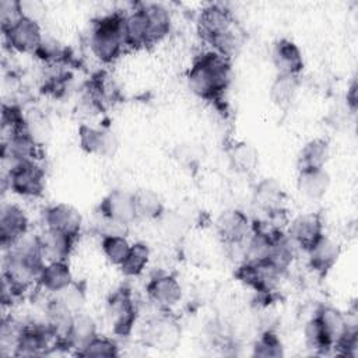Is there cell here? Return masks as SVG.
<instances>
[{
  "label": "cell",
  "instance_id": "cell-1",
  "mask_svg": "<svg viewBox=\"0 0 358 358\" xmlns=\"http://www.w3.org/2000/svg\"><path fill=\"white\" fill-rule=\"evenodd\" d=\"M231 80L228 57L217 52L200 55L187 73L190 90L207 101H217L227 90Z\"/></svg>",
  "mask_w": 358,
  "mask_h": 358
},
{
  "label": "cell",
  "instance_id": "cell-2",
  "mask_svg": "<svg viewBox=\"0 0 358 358\" xmlns=\"http://www.w3.org/2000/svg\"><path fill=\"white\" fill-rule=\"evenodd\" d=\"M199 32L214 52L229 57L238 46L235 21L228 8L221 4H210L199 15Z\"/></svg>",
  "mask_w": 358,
  "mask_h": 358
},
{
  "label": "cell",
  "instance_id": "cell-3",
  "mask_svg": "<svg viewBox=\"0 0 358 358\" xmlns=\"http://www.w3.org/2000/svg\"><path fill=\"white\" fill-rule=\"evenodd\" d=\"M123 21L124 15L113 13L99 18L94 24L91 34V49L101 62H113L126 46L123 36Z\"/></svg>",
  "mask_w": 358,
  "mask_h": 358
},
{
  "label": "cell",
  "instance_id": "cell-4",
  "mask_svg": "<svg viewBox=\"0 0 358 358\" xmlns=\"http://www.w3.org/2000/svg\"><path fill=\"white\" fill-rule=\"evenodd\" d=\"M7 180L14 193L25 197H36L43 192L45 172L34 159L18 161L11 164Z\"/></svg>",
  "mask_w": 358,
  "mask_h": 358
},
{
  "label": "cell",
  "instance_id": "cell-5",
  "mask_svg": "<svg viewBox=\"0 0 358 358\" xmlns=\"http://www.w3.org/2000/svg\"><path fill=\"white\" fill-rule=\"evenodd\" d=\"M106 315L113 331L127 336L136 322V306L127 289H119L110 295L106 303Z\"/></svg>",
  "mask_w": 358,
  "mask_h": 358
},
{
  "label": "cell",
  "instance_id": "cell-6",
  "mask_svg": "<svg viewBox=\"0 0 358 358\" xmlns=\"http://www.w3.org/2000/svg\"><path fill=\"white\" fill-rule=\"evenodd\" d=\"M43 221H45L46 229L57 231L69 236L77 238L81 229L83 217L78 213V210L74 208L73 206L59 203L48 207L43 211Z\"/></svg>",
  "mask_w": 358,
  "mask_h": 358
},
{
  "label": "cell",
  "instance_id": "cell-7",
  "mask_svg": "<svg viewBox=\"0 0 358 358\" xmlns=\"http://www.w3.org/2000/svg\"><path fill=\"white\" fill-rule=\"evenodd\" d=\"M289 239L306 252L323 236L322 217L316 213H306L295 217L288 229Z\"/></svg>",
  "mask_w": 358,
  "mask_h": 358
},
{
  "label": "cell",
  "instance_id": "cell-8",
  "mask_svg": "<svg viewBox=\"0 0 358 358\" xmlns=\"http://www.w3.org/2000/svg\"><path fill=\"white\" fill-rule=\"evenodd\" d=\"M28 231V218L15 204H3L0 211V242L4 250Z\"/></svg>",
  "mask_w": 358,
  "mask_h": 358
},
{
  "label": "cell",
  "instance_id": "cell-9",
  "mask_svg": "<svg viewBox=\"0 0 358 358\" xmlns=\"http://www.w3.org/2000/svg\"><path fill=\"white\" fill-rule=\"evenodd\" d=\"M215 227L221 239L228 245H239L245 242L250 232V222L248 215L236 208L221 213L217 218Z\"/></svg>",
  "mask_w": 358,
  "mask_h": 358
},
{
  "label": "cell",
  "instance_id": "cell-10",
  "mask_svg": "<svg viewBox=\"0 0 358 358\" xmlns=\"http://www.w3.org/2000/svg\"><path fill=\"white\" fill-rule=\"evenodd\" d=\"M3 34L8 45L22 53H35L43 38L39 24L28 18H21L15 25L3 31Z\"/></svg>",
  "mask_w": 358,
  "mask_h": 358
},
{
  "label": "cell",
  "instance_id": "cell-11",
  "mask_svg": "<svg viewBox=\"0 0 358 358\" xmlns=\"http://www.w3.org/2000/svg\"><path fill=\"white\" fill-rule=\"evenodd\" d=\"M273 64L280 76H298L303 69V57L299 48L289 39H278L271 52Z\"/></svg>",
  "mask_w": 358,
  "mask_h": 358
},
{
  "label": "cell",
  "instance_id": "cell-12",
  "mask_svg": "<svg viewBox=\"0 0 358 358\" xmlns=\"http://www.w3.org/2000/svg\"><path fill=\"white\" fill-rule=\"evenodd\" d=\"M99 210L102 217L117 220L124 224H130L137 218L136 210H134L133 193L122 189L109 192L101 201Z\"/></svg>",
  "mask_w": 358,
  "mask_h": 358
},
{
  "label": "cell",
  "instance_id": "cell-13",
  "mask_svg": "<svg viewBox=\"0 0 358 358\" xmlns=\"http://www.w3.org/2000/svg\"><path fill=\"white\" fill-rule=\"evenodd\" d=\"M80 145L84 151L98 154L103 157H112L117 150V138L109 130L94 129L87 124H81L78 129Z\"/></svg>",
  "mask_w": 358,
  "mask_h": 358
},
{
  "label": "cell",
  "instance_id": "cell-14",
  "mask_svg": "<svg viewBox=\"0 0 358 358\" xmlns=\"http://www.w3.org/2000/svg\"><path fill=\"white\" fill-rule=\"evenodd\" d=\"M148 298L159 308H171L182 298V287L179 281L169 274H158L147 285Z\"/></svg>",
  "mask_w": 358,
  "mask_h": 358
},
{
  "label": "cell",
  "instance_id": "cell-15",
  "mask_svg": "<svg viewBox=\"0 0 358 358\" xmlns=\"http://www.w3.org/2000/svg\"><path fill=\"white\" fill-rule=\"evenodd\" d=\"M144 343L154 347V348H175L179 340V329L176 327V323L171 322L169 319H154L151 320L144 333Z\"/></svg>",
  "mask_w": 358,
  "mask_h": 358
},
{
  "label": "cell",
  "instance_id": "cell-16",
  "mask_svg": "<svg viewBox=\"0 0 358 358\" xmlns=\"http://www.w3.org/2000/svg\"><path fill=\"white\" fill-rule=\"evenodd\" d=\"M50 337H56L53 331L48 327H24L20 341L17 344L14 355H41L45 354L46 348L49 347Z\"/></svg>",
  "mask_w": 358,
  "mask_h": 358
},
{
  "label": "cell",
  "instance_id": "cell-17",
  "mask_svg": "<svg viewBox=\"0 0 358 358\" xmlns=\"http://www.w3.org/2000/svg\"><path fill=\"white\" fill-rule=\"evenodd\" d=\"M284 199H285V194L281 185L273 178L262 179L255 186L253 201L260 210L266 213L282 210Z\"/></svg>",
  "mask_w": 358,
  "mask_h": 358
},
{
  "label": "cell",
  "instance_id": "cell-18",
  "mask_svg": "<svg viewBox=\"0 0 358 358\" xmlns=\"http://www.w3.org/2000/svg\"><path fill=\"white\" fill-rule=\"evenodd\" d=\"M74 239L76 238L69 236L66 234L46 229V232L42 236H39L41 252L45 262L66 260L71 252Z\"/></svg>",
  "mask_w": 358,
  "mask_h": 358
},
{
  "label": "cell",
  "instance_id": "cell-19",
  "mask_svg": "<svg viewBox=\"0 0 358 358\" xmlns=\"http://www.w3.org/2000/svg\"><path fill=\"white\" fill-rule=\"evenodd\" d=\"M331 347H334L350 330L343 313L331 306H322L315 316Z\"/></svg>",
  "mask_w": 358,
  "mask_h": 358
},
{
  "label": "cell",
  "instance_id": "cell-20",
  "mask_svg": "<svg viewBox=\"0 0 358 358\" xmlns=\"http://www.w3.org/2000/svg\"><path fill=\"white\" fill-rule=\"evenodd\" d=\"M296 186L299 193L305 197L310 200H319L326 194L330 186V176L324 168L303 169L298 173Z\"/></svg>",
  "mask_w": 358,
  "mask_h": 358
},
{
  "label": "cell",
  "instance_id": "cell-21",
  "mask_svg": "<svg viewBox=\"0 0 358 358\" xmlns=\"http://www.w3.org/2000/svg\"><path fill=\"white\" fill-rule=\"evenodd\" d=\"M39 147L41 145L36 141H34L25 133V130H22L4 140L3 157L10 158L11 164L18 161H28V159L35 161Z\"/></svg>",
  "mask_w": 358,
  "mask_h": 358
},
{
  "label": "cell",
  "instance_id": "cell-22",
  "mask_svg": "<svg viewBox=\"0 0 358 358\" xmlns=\"http://www.w3.org/2000/svg\"><path fill=\"white\" fill-rule=\"evenodd\" d=\"M141 10L145 17L150 45L161 41L166 36L171 29V15L169 11L158 3H150L141 6Z\"/></svg>",
  "mask_w": 358,
  "mask_h": 358
},
{
  "label": "cell",
  "instance_id": "cell-23",
  "mask_svg": "<svg viewBox=\"0 0 358 358\" xmlns=\"http://www.w3.org/2000/svg\"><path fill=\"white\" fill-rule=\"evenodd\" d=\"M96 336V324L95 320L83 312H77L73 316L69 333L63 343L67 347L77 348L80 351L88 341H91Z\"/></svg>",
  "mask_w": 358,
  "mask_h": 358
},
{
  "label": "cell",
  "instance_id": "cell-24",
  "mask_svg": "<svg viewBox=\"0 0 358 358\" xmlns=\"http://www.w3.org/2000/svg\"><path fill=\"white\" fill-rule=\"evenodd\" d=\"M123 36L124 45L131 49H140L150 45L147 22L141 7L134 10L129 15H124Z\"/></svg>",
  "mask_w": 358,
  "mask_h": 358
},
{
  "label": "cell",
  "instance_id": "cell-25",
  "mask_svg": "<svg viewBox=\"0 0 358 358\" xmlns=\"http://www.w3.org/2000/svg\"><path fill=\"white\" fill-rule=\"evenodd\" d=\"M41 287L50 292H59L73 282V275L66 260L48 262L38 278Z\"/></svg>",
  "mask_w": 358,
  "mask_h": 358
},
{
  "label": "cell",
  "instance_id": "cell-26",
  "mask_svg": "<svg viewBox=\"0 0 358 358\" xmlns=\"http://www.w3.org/2000/svg\"><path fill=\"white\" fill-rule=\"evenodd\" d=\"M309 263L313 270L326 273L333 267L340 256V245L327 236H322L309 250Z\"/></svg>",
  "mask_w": 358,
  "mask_h": 358
},
{
  "label": "cell",
  "instance_id": "cell-27",
  "mask_svg": "<svg viewBox=\"0 0 358 358\" xmlns=\"http://www.w3.org/2000/svg\"><path fill=\"white\" fill-rule=\"evenodd\" d=\"M330 155L329 143L323 138L308 141L298 155V169H320L324 168Z\"/></svg>",
  "mask_w": 358,
  "mask_h": 358
},
{
  "label": "cell",
  "instance_id": "cell-28",
  "mask_svg": "<svg viewBox=\"0 0 358 358\" xmlns=\"http://www.w3.org/2000/svg\"><path fill=\"white\" fill-rule=\"evenodd\" d=\"M277 232H267L260 228L253 227V235L245 248V262L246 263H263L268 260L271 253L273 241Z\"/></svg>",
  "mask_w": 358,
  "mask_h": 358
},
{
  "label": "cell",
  "instance_id": "cell-29",
  "mask_svg": "<svg viewBox=\"0 0 358 358\" xmlns=\"http://www.w3.org/2000/svg\"><path fill=\"white\" fill-rule=\"evenodd\" d=\"M299 81L295 76H277L270 87V99L278 109H288L298 92Z\"/></svg>",
  "mask_w": 358,
  "mask_h": 358
},
{
  "label": "cell",
  "instance_id": "cell-30",
  "mask_svg": "<svg viewBox=\"0 0 358 358\" xmlns=\"http://www.w3.org/2000/svg\"><path fill=\"white\" fill-rule=\"evenodd\" d=\"M136 217L141 220L159 218L164 213V206L159 196L150 189H140L133 193Z\"/></svg>",
  "mask_w": 358,
  "mask_h": 358
},
{
  "label": "cell",
  "instance_id": "cell-31",
  "mask_svg": "<svg viewBox=\"0 0 358 358\" xmlns=\"http://www.w3.org/2000/svg\"><path fill=\"white\" fill-rule=\"evenodd\" d=\"M228 157L232 168L241 173L252 172L259 161L257 150L252 144L243 141L234 144L228 152Z\"/></svg>",
  "mask_w": 358,
  "mask_h": 358
},
{
  "label": "cell",
  "instance_id": "cell-32",
  "mask_svg": "<svg viewBox=\"0 0 358 358\" xmlns=\"http://www.w3.org/2000/svg\"><path fill=\"white\" fill-rule=\"evenodd\" d=\"M150 259V249L145 243L137 242L130 246L126 259L120 263V271L127 277L138 275L147 266Z\"/></svg>",
  "mask_w": 358,
  "mask_h": 358
},
{
  "label": "cell",
  "instance_id": "cell-33",
  "mask_svg": "<svg viewBox=\"0 0 358 358\" xmlns=\"http://www.w3.org/2000/svg\"><path fill=\"white\" fill-rule=\"evenodd\" d=\"M130 243L126 236H102V250L108 260L113 264L120 266V263L126 259Z\"/></svg>",
  "mask_w": 358,
  "mask_h": 358
},
{
  "label": "cell",
  "instance_id": "cell-34",
  "mask_svg": "<svg viewBox=\"0 0 358 358\" xmlns=\"http://www.w3.org/2000/svg\"><path fill=\"white\" fill-rule=\"evenodd\" d=\"M22 330H24V326L17 323L11 317L3 320L1 330H0V347H1L3 355L7 354L6 352L7 350L10 351V354L15 352V348H17V344L22 334Z\"/></svg>",
  "mask_w": 358,
  "mask_h": 358
},
{
  "label": "cell",
  "instance_id": "cell-35",
  "mask_svg": "<svg viewBox=\"0 0 358 358\" xmlns=\"http://www.w3.org/2000/svg\"><path fill=\"white\" fill-rule=\"evenodd\" d=\"M62 305H64L73 313L81 312L85 303V292L84 288L76 282H71L62 291L56 292V298Z\"/></svg>",
  "mask_w": 358,
  "mask_h": 358
},
{
  "label": "cell",
  "instance_id": "cell-36",
  "mask_svg": "<svg viewBox=\"0 0 358 358\" xmlns=\"http://www.w3.org/2000/svg\"><path fill=\"white\" fill-rule=\"evenodd\" d=\"M77 354L83 357H116L117 347L112 340L95 336L80 351H77Z\"/></svg>",
  "mask_w": 358,
  "mask_h": 358
},
{
  "label": "cell",
  "instance_id": "cell-37",
  "mask_svg": "<svg viewBox=\"0 0 358 358\" xmlns=\"http://www.w3.org/2000/svg\"><path fill=\"white\" fill-rule=\"evenodd\" d=\"M159 218H161V225L164 232L169 238H175V239L183 236L190 225V222L178 210L171 213H162Z\"/></svg>",
  "mask_w": 358,
  "mask_h": 358
},
{
  "label": "cell",
  "instance_id": "cell-38",
  "mask_svg": "<svg viewBox=\"0 0 358 358\" xmlns=\"http://www.w3.org/2000/svg\"><path fill=\"white\" fill-rule=\"evenodd\" d=\"M172 155L179 164L194 166L204 158V148L194 143H182L173 148Z\"/></svg>",
  "mask_w": 358,
  "mask_h": 358
},
{
  "label": "cell",
  "instance_id": "cell-39",
  "mask_svg": "<svg viewBox=\"0 0 358 358\" xmlns=\"http://www.w3.org/2000/svg\"><path fill=\"white\" fill-rule=\"evenodd\" d=\"M253 355L256 357H281L284 355L280 338L271 333L266 331L255 344Z\"/></svg>",
  "mask_w": 358,
  "mask_h": 358
},
{
  "label": "cell",
  "instance_id": "cell-40",
  "mask_svg": "<svg viewBox=\"0 0 358 358\" xmlns=\"http://www.w3.org/2000/svg\"><path fill=\"white\" fill-rule=\"evenodd\" d=\"M25 133L34 140L36 141L39 145H42L50 136V127L49 123L45 117H42L41 115H34L25 119V127H24Z\"/></svg>",
  "mask_w": 358,
  "mask_h": 358
},
{
  "label": "cell",
  "instance_id": "cell-41",
  "mask_svg": "<svg viewBox=\"0 0 358 358\" xmlns=\"http://www.w3.org/2000/svg\"><path fill=\"white\" fill-rule=\"evenodd\" d=\"M305 340H306V344L309 348H313L319 352L324 351V350H329L331 348L330 343L327 341L319 322L316 317L310 319L306 326H305Z\"/></svg>",
  "mask_w": 358,
  "mask_h": 358
},
{
  "label": "cell",
  "instance_id": "cell-42",
  "mask_svg": "<svg viewBox=\"0 0 358 358\" xmlns=\"http://www.w3.org/2000/svg\"><path fill=\"white\" fill-rule=\"evenodd\" d=\"M22 17L20 11L18 0H1L0 1V20H1V29L7 31L13 25H15Z\"/></svg>",
  "mask_w": 358,
  "mask_h": 358
},
{
  "label": "cell",
  "instance_id": "cell-43",
  "mask_svg": "<svg viewBox=\"0 0 358 358\" xmlns=\"http://www.w3.org/2000/svg\"><path fill=\"white\" fill-rule=\"evenodd\" d=\"M18 3H20V11L22 17L35 22H38L46 11L45 3L39 0H18Z\"/></svg>",
  "mask_w": 358,
  "mask_h": 358
},
{
  "label": "cell",
  "instance_id": "cell-44",
  "mask_svg": "<svg viewBox=\"0 0 358 358\" xmlns=\"http://www.w3.org/2000/svg\"><path fill=\"white\" fill-rule=\"evenodd\" d=\"M127 231H129V224H124L108 217H102V222L99 225V232L102 236H126Z\"/></svg>",
  "mask_w": 358,
  "mask_h": 358
},
{
  "label": "cell",
  "instance_id": "cell-45",
  "mask_svg": "<svg viewBox=\"0 0 358 358\" xmlns=\"http://www.w3.org/2000/svg\"><path fill=\"white\" fill-rule=\"evenodd\" d=\"M35 53L43 60H52V59H56L62 53V49H60V45L55 39L42 38Z\"/></svg>",
  "mask_w": 358,
  "mask_h": 358
},
{
  "label": "cell",
  "instance_id": "cell-46",
  "mask_svg": "<svg viewBox=\"0 0 358 358\" xmlns=\"http://www.w3.org/2000/svg\"><path fill=\"white\" fill-rule=\"evenodd\" d=\"M347 108L351 112H355L357 109V83L352 81L351 87L347 91Z\"/></svg>",
  "mask_w": 358,
  "mask_h": 358
}]
</instances>
